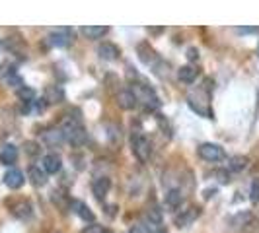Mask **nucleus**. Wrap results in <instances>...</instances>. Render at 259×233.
Segmentation results:
<instances>
[{
	"mask_svg": "<svg viewBox=\"0 0 259 233\" xmlns=\"http://www.w3.org/2000/svg\"><path fill=\"white\" fill-rule=\"evenodd\" d=\"M61 132H63L66 142L76 146V148L78 146H84V144L88 142V132L82 127V121H80L78 116H68L65 123H63Z\"/></svg>",
	"mask_w": 259,
	"mask_h": 233,
	"instance_id": "f257e3e1",
	"label": "nucleus"
},
{
	"mask_svg": "<svg viewBox=\"0 0 259 233\" xmlns=\"http://www.w3.org/2000/svg\"><path fill=\"white\" fill-rule=\"evenodd\" d=\"M189 107L193 109L197 115L205 116V119H212V109L208 105V91H205L203 88H199L197 91L189 93Z\"/></svg>",
	"mask_w": 259,
	"mask_h": 233,
	"instance_id": "f03ea898",
	"label": "nucleus"
},
{
	"mask_svg": "<svg viewBox=\"0 0 259 233\" xmlns=\"http://www.w3.org/2000/svg\"><path fill=\"white\" fill-rule=\"evenodd\" d=\"M133 95L137 97V103H143L148 109H158L160 107V97L156 95V91L150 86H144V84H135L133 88Z\"/></svg>",
	"mask_w": 259,
	"mask_h": 233,
	"instance_id": "7ed1b4c3",
	"label": "nucleus"
},
{
	"mask_svg": "<svg viewBox=\"0 0 259 233\" xmlns=\"http://www.w3.org/2000/svg\"><path fill=\"white\" fill-rule=\"evenodd\" d=\"M131 148H133V154L139 161H143V163L148 161V157H150V142H148V138L144 136L143 132H133Z\"/></svg>",
	"mask_w": 259,
	"mask_h": 233,
	"instance_id": "20e7f679",
	"label": "nucleus"
},
{
	"mask_svg": "<svg viewBox=\"0 0 259 233\" xmlns=\"http://www.w3.org/2000/svg\"><path fill=\"white\" fill-rule=\"evenodd\" d=\"M199 155H201V159H205L208 163H217V161H222L226 154H224V150H222L219 144H201L199 146Z\"/></svg>",
	"mask_w": 259,
	"mask_h": 233,
	"instance_id": "39448f33",
	"label": "nucleus"
},
{
	"mask_svg": "<svg viewBox=\"0 0 259 233\" xmlns=\"http://www.w3.org/2000/svg\"><path fill=\"white\" fill-rule=\"evenodd\" d=\"M199 214H201V210L197 206H189L187 210H182V214L176 216V225L178 227H187V225H191L199 218Z\"/></svg>",
	"mask_w": 259,
	"mask_h": 233,
	"instance_id": "423d86ee",
	"label": "nucleus"
},
{
	"mask_svg": "<svg viewBox=\"0 0 259 233\" xmlns=\"http://www.w3.org/2000/svg\"><path fill=\"white\" fill-rule=\"evenodd\" d=\"M72 39V31L68 27H59L57 31H53L49 35V43L55 45V47H66Z\"/></svg>",
	"mask_w": 259,
	"mask_h": 233,
	"instance_id": "0eeeda50",
	"label": "nucleus"
},
{
	"mask_svg": "<svg viewBox=\"0 0 259 233\" xmlns=\"http://www.w3.org/2000/svg\"><path fill=\"white\" fill-rule=\"evenodd\" d=\"M70 208H72V212L76 214L80 220L90 221V223H94V221H96V216H94V212L90 210V206H88V204H84L82 200H72Z\"/></svg>",
	"mask_w": 259,
	"mask_h": 233,
	"instance_id": "6e6552de",
	"label": "nucleus"
},
{
	"mask_svg": "<svg viewBox=\"0 0 259 233\" xmlns=\"http://www.w3.org/2000/svg\"><path fill=\"white\" fill-rule=\"evenodd\" d=\"M41 163H43V171L49 173V175H57L61 171V167H63V161H61V157L57 154H47L43 157Z\"/></svg>",
	"mask_w": 259,
	"mask_h": 233,
	"instance_id": "1a4fd4ad",
	"label": "nucleus"
},
{
	"mask_svg": "<svg viewBox=\"0 0 259 233\" xmlns=\"http://www.w3.org/2000/svg\"><path fill=\"white\" fill-rule=\"evenodd\" d=\"M109 187H111V181L107 177H98V179H94V183H92V193H94V196L98 200H104L105 194L109 193Z\"/></svg>",
	"mask_w": 259,
	"mask_h": 233,
	"instance_id": "9d476101",
	"label": "nucleus"
},
{
	"mask_svg": "<svg viewBox=\"0 0 259 233\" xmlns=\"http://www.w3.org/2000/svg\"><path fill=\"white\" fill-rule=\"evenodd\" d=\"M24 173L20 171V169H10V171H6V175H4V185L8 187V189H20L22 185H24Z\"/></svg>",
	"mask_w": 259,
	"mask_h": 233,
	"instance_id": "9b49d317",
	"label": "nucleus"
},
{
	"mask_svg": "<svg viewBox=\"0 0 259 233\" xmlns=\"http://www.w3.org/2000/svg\"><path fill=\"white\" fill-rule=\"evenodd\" d=\"M183 202V193L180 191V189H169L168 193H166V198H164V204H166V208L168 210H178V208L182 206Z\"/></svg>",
	"mask_w": 259,
	"mask_h": 233,
	"instance_id": "f8f14e48",
	"label": "nucleus"
},
{
	"mask_svg": "<svg viewBox=\"0 0 259 233\" xmlns=\"http://www.w3.org/2000/svg\"><path fill=\"white\" fill-rule=\"evenodd\" d=\"M98 54H100L104 61H115V59H119L121 51H119L117 45L109 43V41H105V43H102V45L98 47Z\"/></svg>",
	"mask_w": 259,
	"mask_h": 233,
	"instance_id": "ddd939ff",
	"label": "nucleus"
},
{
	"mask_svg": "<svg viewBox=\"0 0 259 233\" xmlns=\"http://www.w3.org/2000/svg\"><path fill=\"white\" fill-rule=\"evenodd\" d=\"M16 159H18V148L14 144H6L0 152V161L4 165H12V163H16Z\"/></svg>",
	"mask_w": 259,
	"mask_h": 233,
	"instance_id": "4468645a",
	"label": "nucleus"
},
{
	"mask_svg": "<svg viewBox=\"0 0 259 233\" xmlns=\"http://www.w3.org/2000/svg\"><path fill=\"white\" fill-rule=\"evenodd\" d=\"M139 59L143 61L144 65H154L156 61H158V56H156V52H154V49H150V45H146V43H141L139 45Z\"/></svg>",
	"mask_w": 259,
	"mask_h": 233,
	"instance_id": "2eb2a0df",
	"label": "nucleus"
},
{
	"mask_svg": "<svg viewBox=\"0 0 259 233\" xmlns=\"http://www.w3.org/2000/svg\"><path fill=\"white\" fill-rule=\"evenodd\" d=\"M27 175H29V181H31V185H35V187H43V185L47 183V173H45L41 167L31 165V167L27 169Z\"/></svg>",
	"mask_w": 259,
	"mask_h": 233,
	"instance_id": "dca6fc26",
	"label": "nucleus"
},
{
	"mask_svg": "<svg viewBox=\"0 0 259 233\" xmlns=\"http://www.w3.org/2000/svg\"><path fill=\"white\" fill-rule=\"evenodd\" d=\"M117 103L121 105L123 109H135L137 97L133 95V91L131 90H123V91H119V95H117Z\"/></svg>",
	"mask_w": 259,
	"mask_h": 233,
	"instance_id": "f3484780",
	"label": "nucleus"
},
{
	"mask_svg": "<svg viewBox=\"0 0 259 233\" xmlns=\"http://www.w3.org/2000/svg\"><path fill=\"white\" fill-rule=\"evenodd\" d=\"M80 31H82V35H84L86 39H100L107 33V27H104V26H84Z\"/></svg>",
	"mask_w": 259,
	"mask_h": 233,
	"instance_id": "a211bd4d",
	"label": "nucleus"
},
{
	"mask_svg": "<svg viewBox=\"0 0 259 233\" xmlns=\"http://www.w3.org/2000/svg\"><path fill=\"white\" fill-rule=\"evenodd\" d=\"M63 97H65V91L59 86H49L45 90V101L47 103H59V101H63Z\"/></svg>",
	"mask_w": 259,
	"mask_h": 233,
	"instance_id": "6ab92c4d",
	"label": "nucleus"
},
{
	"mask_svg": "<svg viewBox=\"0 0 259 233\" xmlns=\"http://www.w3.org/2000/svg\"><path fill=\"white\" fill-rule=\"evenodd\" d=\"M12 214L18 216V218H22V220H26V218L31 216V204L27 200H20L16 206H12Z\"/></svg>",
	"mask_w": 259,
	"mask_h": 233,
	"instance_id": "aec40b11",
	"label": "nucleus"
},
{
	"mask_svg": "<svg viewBox=\"0 0 259 233\" xmlns=\"http://www.w3.org/2000/svg\"><path fill=\"white\" fill-rule=\"evenodd\" d=\"M43 140L49 144V146H59L61 142H65V136H63L61 129L59 130H47V132L43 134Z\"/></svg>",
	"mask_w": 259,
	"mask_h": 233,
	"instance_id": "412c9836",
	"label": "nucleus"
},
{
	"mask_svg": "<svg viewBox=\"0 0 259 233\" xmlns=\"http://www.w3.org/2000/svg\"><path fill=\"white\" fill-rule=\"evenodd\" d=\"M178 76L185 84H193L195 80H197V70H195L193 66H182L180 72H178Z\"/></svg>",
	"mask_w": 259,
	"mask_h": 233,
	"instance_id": "4be33fe9",
	"label": "nucleus"
},
{
	"mask_svg": "<svg viewBox=\"0 0 259 233\" xmlns=\"http://www.w3.org/2000/svg\"><path fill=\"white\" fill-rule=\"evenodd\" d=\"M247 163H249V159H247L246 155H234L228 161V167L232 169V171H244L247 167Z\"/></svg>",
	"mask_w": 259,
	"mask_h": 233,
	"instance_id": "5701e85b",
	"label": "nucleus"
},
{
	"mask_svg": "<svg viewBox=\"0 0 259 233\" xmlns=\"http://www.w3.org/2000/svg\"><path fill=\"white\" fill-rule=\"evenodd\" d=\"M249 200H251L253 204H259V177H257V179H253V183H251V191H249Z\"/></svg>",
	"mask_w": 259,
	"mask_h": 233,
	"instance_id": "b1692460",
	"label": "nucleus"
},
{
	"mask_svg": "<svg viewBox=\"0 0 259 233\" xmlns=\"http://www.w3.org/2000/svg\"><path fill=\"white\" fill-rule=\"evenodd\" d=\"M18 95H20V97H22L26 103H31V101H35V93H33V90H29V88H20Z\"/></svg>",
	"mask_w": 259,
	"mask_h": 233,
	"instance_id": "393cba45",
	"label": "nucleus"
},
{
	"mask_svg": "<svg viewBox=\"0 0 259 233\" xmlns=\"http://www.w3.org/2000/svg\"><path fill=\"white\" fill-rule=\"evenodd\" d=\"M129 233H150V229H148V225L143 221V223H135L129 229Z\"/></svg>",
	"mask_w": 259,
	"mask_h": 233,
	"instance_id": "a878e982",
	"label": "nucleus"
},
{
	"mask_svg": "<svg viewBox=\"0 0 259 233\" xmlns=\"http://www.w3.org/2000/svg\"><path fill=\"white\" fill-rule=\"evenodd\" d=\"M259 27H236V33L240 35H251V33H257Z\"/></svg>",
	"mask_w": 259,
	"mask_h": 233,
	"instance_id": "bb28decb",
	"label": "nucleus"
},
{
	"mask_svg": "<svg viewBox=\"0 0 259 233\" xmlns=\"http://www.w3.org/2000/svg\"><path fill=\"white\" fill-rule=\"evenodd\" d=\"M26 152L29 155H37L39 154V146H37V144H33V142H27L26 144Z\"/></svg>",
	"mask_w": 259,
	"mask_h": 233,
	"instance_id": "cd10ccee",
	"label": "nucleus"
},
{
	"mask_svg": "<svg viewBox=\"0 0 259 233\" xmlns=\"http://www.w3.org/2000/svg\"><path fill=\"white\" fill-rule=\"evenodd\" d=\"M84 233H105V229L102 227V225H96V223H92V225H88V227L84 229Z\"/></svg>",
	"mask_w": 259,
	"mask_h": 233,
	"instance_id": "c85d7f7f",
	"label": "nucleus"
},
{
	"mask_svg": "<svg viewBox=\"0 0 259 233\" xmlns=\"http://www.w3.org/2000/svg\"><path fill=\"white\" fill-rule=\"evenodd\" d=\"M187 59H189V61H197V59H199V51H197V49H189V51H187Z\"/></svg>",
	"mask_w": 259,
	"mask_h": 233,
	"instance_id": "c756f323",
	"label": "nucleus"
},
{
	"mask_svg": "<svg viewBox=\"0 0 259 233\" xmlns=\"http://www.w3.org/2000/svg\"><path fill=\"white\" fill-rule=\"evenodd\" d=\"M156 233H168V231H166V227H160V229H158Z\"/></svg>",
	"mask_w": 259,
	"mask_h": 233,
	"instance_id": "7c9ffc66",
	"label": "nucleus"
},
{
	"mask_svg": "<svg viewBox=\"0 0 259 233\" xmlns=\"http://www.w3.org/2000/svg\"><path fill=\"white\" fill-rule=\"evenodd\" d=\"M105 233H111V231H107V229H105Z\"/></svg>",
	"mask_w": 259,
	"mask_h": 233,
	"instance_id": "2f4dec72",
	"label": "nucleus"
}]
</instances>
